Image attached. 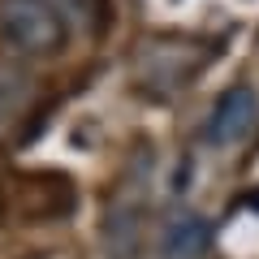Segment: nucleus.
<instances>
[{
  "mask_svg": "<svg viewBox=\"0 0 259 259\" xmlns=\"http://www.w3.org/2000/svg\"><path fill=\"white\" fill-rule=\"evenodd\" d=\"M221 52L212 35H151L134 52V91L143 100H173Z\"/></svg>",
  "mask_w": 259,
  "mask_h": 259,
  "instance_id": "obj_1",
  "label": "nucleus"
},
{
  "mask_svg": "<svg viewBox=\"0 0 259 259\" xmlns=\"http://www.w3.org/2000/svg\"><path fill=\"white\" fill-rule=\"evenodd\" d=\"M0 35L26 56H56L69 39V22L52 0H0Z\"/></svg>",
  "mask_w": 259,
  "mask_h": 259,
  "instance_id": "obj_2",
  "label": "nucleus"
},
{
  "mask_svg": "<svg viewBox=\"0 0 259 259\" xmlns=\"http://www.w3.org/2000/svg\"><path fill=\"white\" fill-rule=\"evenodd\" d=\"M255 125H259V91L255 87H229L203 121V143L207 147H233Z\"/></svg>",
  "mask_w": 259,
  "mask_h": 259,
  "instance_id": "obj_3",
  "label": "nucleus"
},
{
  "mask_svg": "<svg viewBox=\"0 0 259 259\" xmlns=\"http://www.w3.org/2000/svg\"><path fill=\"white\" fill-rule=\"evenodd\" d=\"M143 221H147V207H143V194H134V177H130L121 186V194L112 199L108 216H104V250H108V259L143 255Z\"/></svg>",
  "mask_w": 259,
  "mask_h": 259,
  "instance_id": "obj_4",
  "label": "nucleus"
},
{
  "mask_svg": "<svg viewBox=\"0 0 259 259\" xmlns=\"http://www.w3.org/2000/svg\"><path fill=\"white\" fill-rule=\"evenodd\" d=\"M212 221L199 212H177L168 216V225L160 229L156 242V255L160 259H203L212 250Z\"/></svg>",
  "mask_w": 259,
  "mask_h": 259,
  "instance_id": "obj_5",
  "label": "nucleus"
},
{
  "mask_svg": "<svg viewBox=\"0 0 259 259\" xmlns=\"http://www.w3.org/2000/svg\"><path fill=\"white\" fill-rule=\"evenodd\" d=\"M56 9H61L65 22H74L87 30H104V22H108V0H52Z\"/></svg>",
  "mask_w": 259,
  "mask_h": 259,
  "instance_id": "obj_6",
  "label": "nucleus"
}]
</instances>
